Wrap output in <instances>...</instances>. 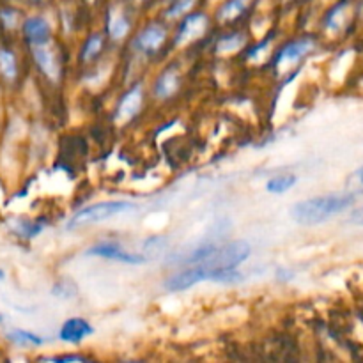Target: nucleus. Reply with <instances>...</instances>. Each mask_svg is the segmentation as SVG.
I'll return each instance as SVG.
<instances>
[{"label":"nucleus","mask_w":363,"mask_h":363,"mask_svg":"<svg viewBox=\"0 0 363 363\" xmlns=\"http://www.w3.org/2000/svg\"><path fill=\"white\" fill-rule=\"evenodd\" d=\"M358 201V195L351 191H340V194H326L318 197L303 199L291 208L289 216L300 225H321L326 220L340 215L353 208Z\"/></svg>","instance_id":"f257e3e1"},{"label":"nucleus","mask_w":363,"mask_h":363,"mask_svg":"<svg viewBox=\"0 0 363 363\" xmlns=\"http://www.w3.org/2000/svg\"><path fill=\"white\" fill-rule=\"evenodd\" d=\"M243 280V273L236 268H209L204 264H191L190 268L169 277L163 282V289L169 293H181L190 287L202 282H216V284H238Z\"/></svg>","instance_id":"f03ea898"},{"label":"nucleus","mask_w":363,"mask_h":363,"mask_svg":"<svg viewBox=\"0 0 363 363\" xmlns=\"http://www.w3.org/2000/svg\"><path fill=\"white\" fill-rule=\"evenodd\" d=\"M135 204L126 201H101L96 202V204L85 206L80 211L74 213L73 216L67 222V229H80V227L94 225V223H101L105 220L113 218V216H119L123 213L133 211Z\"/></svg>","instance_id":"7ed1b4c3"},{"label":"nucleus","mask_w":363,"mask_h":363,"mask_svg":"<svg viewBox=\"0 0 363 363\" xmlns=\"http://www.w3.org/2000/svg\"><path fill=\"white\" fill-rule=\"evenodd\" d=\"M252 255V245L247 240H234L225 245H216L213 254L201 264L209 268H238Z\"/></svg>","instance_id":"20e7f679"},{"label":"nucleus","mask_w":363,"mask_h":363,"mask_svg":"<svg viewBox=\"0 0 363 363\" xmlns=\"http://www.w3.org/2000/svg\"><path fill=\"white\" fill-rule=\"evenodd\" d=\"M85 255H89V257L108 259V261L123 262V264H130V266L145 264V262L149 261L144 254H135V252H130L128 248H124L123 245L117 243V241H99V243L89 247L87 250H85Z\"/></svg>","instance_id":"39448f33"},{"label":"nucleus","mask_w":363,"mask_h":363,"mask_svg":"<svg viewBox=\"0 0 363 363\" xmlns=\"http://www.w3.org/2000/svg\"><path fill=\"white\" fill-rule=\"evenodd\" d=\"M208 14L202 13V11H190V13L181 18V23L177 27L176 35H174V45L184 46L188 43L195 41V39L202 38L208 30Z\"/></svg>","instance_id":"423d86ee"},{"label":"nucleus","mask_w":363,"mask_h":363,"mask_svg":"<svg viewBox=\"0 0 363 363\" xmlns=\"http://www.w3.org/2000/svg\"><path fill=\"white\" fill-rule=\"evenodd\" d=\"M167 41V27L160 21H151L149 25H145L140 32L133 38V46L137 52L145 53V55H152V53L158 52Z\"/></svg>","instance_id":"0eeeda50"},{"label":"nucleus","mask_w":363,"mask_h":363,"mask_svg":"<svg viewBox=\"0 0 363 363\" xmlns=\"http://www.w3.org/2000/svg\"><path fill=\"white\" fill-rule=\"evenodd\" d=\"M142 105H144V87H142V84H137L128 89L123 94V98L119 99L113 119L119 124L130 123V121H133L140 113Z\"/></svg>","instance_id":"6e6552de"},{"label":"nucleus","mask_w":363,"mask_h":363,"mask_svg":"<svg viewBox=\"0 0 363 363\" xmlns=\"http://www.w3.org/2000/svg\"><path fill=\"white\" fill-rule=\"evenodd\" d=\"M315 48V39L314 38H300L294 39V41L287 43L286 46L280 48V52L277 53L275 66L279 67H289L294 62H300L307 53H311Z\"/></svg>","instance_id":"1a4fd4ad"},{"label":"nucleus","mask_w":363,"mask_h":363,"mask_svg":"<svg viewBox=\"0 0 363 363\" xmlns=\"http://www.w3.org/2000/svg\"><path fill=\"white\" fill-rule=\"evenodd\" d=\"M94 333L91 323L84 318H69L59 330V340L66 344H80Z\"/></svg>","instance_id":"9d476101"},{"label":"nucleus","mask_w":363,"mask_h":363,"mask_svg":"<svg viewBox=\"0 0 363 363\" xmlns=\"http://www.w3.org/2000/svg\"><path fill=\"white\" fill-rule=\"evenodd\" d=\"M32 55H34V60L35 64H38L39 71H41L46 78H50V80H59L60 66L50 41L43 43V45L32 46Z\"/></svg>","instance_id":"9b49d317"},{"label":"nucleus","mask_w":363,"mask_h":363,"mask_svg":"<svg viewBox=\"0 0 363 363\" xmlns=\"http://www.w3.org/2000/svg\"><path fill=\"white\" fill-rule=\"evenodd\" d=\"M21 30H23L25 39L30 46L43 45V43L50 41V35H52V25L46 20L45 16H28L27 20L21 25Z\"/></svg>","instance_id":"f8f14e48"},{"label":"nucleus","mask_w":363,"mask_h":363,"mask_svg":"<svg viewBox=\"0 0 363 363\" xmlns=\"http://www.w3.org/2000/svg\"><path fill=\"white\" fill-rule=\"evenodd\" d=\"M181 87V74L177 67H167L165 71L158 74L155 85H152V92L158 99H170L177 94Z\"/></svg>","instance_id":"ddd939ff"},{"label":"nucleus","mask_w":363,"mask_h":363,"mask_svg":"<svg viewBox=\"0 0 363 363\" xmlns=\"http://www.w3.org/2000/svg\"><path fill=\"white\" fill-rule=\"evenodd\" d=\"M250 0H223L222 6L216 11V20L220 23H234L238 18L247 13Z\"/></svg>","instance_id":"4468645a"},{"label":"nucleus","mask_w":363,"mask_h":363,"mask_svg":"<svg viewBox=\"0 0 363 363\" xmlns=\"http://www.w3.org/2000/svg\"><path fill=\"white\" fill-rule=\"evenodd\" d=\"M131 28V21L123 9H113L106 21V32L113 41H121L128 35Z\"/></svg>","instance_id":"2eb2a0df"},{"label":"nucleus","mask_w":363,"mask_h":363,"mask_svg":"<svg viewBox=\"0 0 363 363\" xmlns=\"http://www.w3.org/2000/svg\"><path fill=\"white\" fill-rule=\"evenodd\" d=\"M103 46H105V39L101 34H91L84 41L80 48V60L82 62L89 64L92 60H96L99 57V53L103 52Z\"/></svg>","instance_id":"dca6fc26"},{"label":"nucleus","mask_w":363,"mask_h":363,"mask_svg":"<svg viewBox=\"0 0 363 363\" xmlns=\"http://www.w3.org/2000/svg\"><path fill=\"white\" fill-rule=\"evenodd\" d=\"M298 183V177L294 174H282V176L269 177L266 183V191L272 195H282L286 191L293 190Z\"/></svg>","instance_id":"f3484780"},{"label":"nucleus","mask_w":363,"mask_h":363,"mask_svg":"<svg viewBox=\"0 0 363 363\" xmlns=\"http://www.w3.org/2000/svg\"><path fill=\"white\" fill-rule=\"evenodd\" d=\"M7 340H11L16 346H43L45 344V339L41 335L34 332H28V330H11V332L6 333Z\"/></svg>","instance_id":"a211bd4d"},{"label":"nucleus","mask_w":363,"mask_h":363,"mask_svg":"<svg viewBox=\"0 0 363 363\" xmlns=\"http://www.w3.org/2000/svg\"><path fill=\"white\" fill-rule=\"evenodd\" d=\"M346 13H347V4H337L333 9L328 11L325 18V27L328 32H339L344 27V21H346Z\"/></svg>","instance_id":"6ab92c4d"},{"label":"nucleus","mask_w":363,"mask_h":363,"mask_svg":"<svg viewBox=\"0 0 363 363\" xmlns=\"http://www.w3.org/2000/svg\"><path fill=\"white\" fill-rule=\"evenodd\" d=\"M0 73L9 82L16 80L18 77L16 55L9 48H0Z\"/></svg>","instance_id":"aec40b11"},{"label":"nucleus","mask_w":363,"mask_h":363,"mask_svg":"<svg viewBox=\"0 0 363 363\" xmlns=\"http://www.w3.org/2000/svg\"><path fill=\"white\" fill-rule=\"evenodd\" d=\"M195 2L197 0H170L169 7L165 11V18L167 20H179V18H183L184 14L194 9Z\"/></svg>","instance_id":"412c9836"},{"label":"nucleus","mask_w":363,"mask_h":363,"mask_svg":"<svg viewBox=\"0 0 363 363\" xmlns=\"http://www.w3.org/2000/svg\"><path fill=\"white\" fill-rule=\"evenodd\" d=\"M243 45H245V34L236 32V34L223 35V38L218 41V45H216V52L218 53H234V52H238V50L243 48Z\"/></svg>","instance_id":"4be33fe9"},{"label":"nucleus","mask_w":363,"mask_h":363,"mask_svg":"<svg viewBox=\"0 0 363 363\" xmlns=\"http://www.w3.org/2000/svg\"><path fill=\"white\" fill-rule=\"evenodd\" d=\"M43 229H45V223L32 222V220H25V222H18L16 234L20 238H25V240H32V238L38 236Z\"/></svg>","instance_id":"5701e85b"},{"label":"nucleus","mask_w":363,"mask_h":363,"mask_svg":"<svg viewBox=\"0 0 363 363\" xmlns=\"http://www.w3.org/2000/svg\"><path fill=\"white\" fill-rule=\"evenodd\" d=\"M78 289L73 282L69 280H59L55 286L52 287V294L55 298H60V300H73L77 296Z\"/></svg>","instance_id":"b1692460"},{"label":"nucleus","mask_w":363,"mask_h":363,"mask_svg":"<svg viewBox=\"0 0 363 363\" xmlns=\"http://www.w3.org/2000/svg\"><path fill=\"white\" fill-rule=\"evenodd\" d=\"M165 247H167L165 238L151 236L144 241V250H142V254L149 259L152 257V255H160L162 252H165Z\"/></svg>","instance_id":"393cba45"},{"label":"nucleus","mask_w":363,"mask_h":363,"mask_svg":"<svg viewBox=\"0 0 363 363\" xmlns=\"http://www.w3.org/2000/svg\"><path fill=\"white\" fill-rule=\"evenodd\" d=\"M346 190L351 191V194L358 195V197H362L363 195V163L358 167V169H354L350 176H347Z\"/></svg>","instance_id":"a878e982"},{"label":"nucleus","mask_w":363,"mask_h":363,"mask_svg":"<svg viewBox=\"0 0 363 363\" xmlns=\"http://www.w3.org/2000/svg\"><path fill=\"white\" fill-rule=\"evenodd\" d=\"M48 362H84L87 360L85 357H74V354H64V357H52V358H43Z\"/></svg>","instance_id":"bb28decb"},{"label":"nucleus","mask_w":363,"mask_h":363,"mask_svg":"<svg viewBox=\"0 0 363 363\" xmlns=\"http://www.w3.org/2000/svg\"><path fill=\"white\" fill-rule=\"evenodd\" d=\"M277 279H279L280 282H289V280L294 279V273L287 268H279L277 269Z\"/></svg>","instance_id":"cd10ccee"},{"label":"nucleus","mask_w":363,"mask_h":363,"mask_svg":"<svg viewBox=\"0 0 363 363\" xmlns=\"http://www.w3.org/2000/svg\"><path fill=\"white\" fill-rule=\"evenodd\" d=\"M2 20L6 21L4 25L11 27V25H14V21H16V13H14L13 9H9V7H7L6 11H2Z\"/></svg>","instance_id":"c85d7f7f"},{"label":"nucleus","mask_w":363,"mask_h":363,"mask_svg":"<svg viewBox=\"0 0 363 363\" xmlns=\"http://www.w3.org/2000/svg\"><path fill=\"white\" fill-rule=\"evenodd\" d=\"M351 222L357 223V225H363V206L362 208L354 209L353 215H351Z\"/></svg>","instance_id":"c756f323"},{"label":"nucleus","mask_w":363,"mask_h":363,"mask_svg":"<svg viewBox=\"0 0 363 363\" xmlns=\"http://www.w3.org/2000/svg\"><path fill=\"white\" fill-rule=\"evenodd\" d=\"M4 279H6V273H4V269L0 268V280H4Z\"/></svg>","instance_id":"7c9ffc66"},{"label":"nucleus","mask_w":363,"mask_h":363,"mask_svg":"<svg viewBox=\"0 0 363 363\" xmlns=\"http://www.w3.org/2000/svg\"><path fill=\"white\" fill-rule=\"evenodd\" d=\"M32 2H38L39 4V2H45V0H32Z\"/></svg>","instance_id":"2f4dec72"},{"label":"nucleus","mask_w":363,"mask_h":363,"mask_svg":"<svg viewBox=\"0 0 363 363\" xmlns=\"http://www.w3.org/2000/svg\"><path fill=\"white\" fill-rule=\"evenodd\" d=\"M85 2H89V4H92V2H96V0H85Z\"/></svg>","instance_id":"473e14b6"},{"label":"nucleus","mask_w":363,"mask_h":363,"mask_svg":"<svg viewBox=\"0 0 363 363\" xmlns=\"http://www.w3.org/2000/svg\"><path fill=\"white\" fill-rule=\"evenodd\" d=\"M2 319H4V318H2V314H0V323H2Z\"/></svg>","instance_id":"72a5a7b5"}]
</instances>
